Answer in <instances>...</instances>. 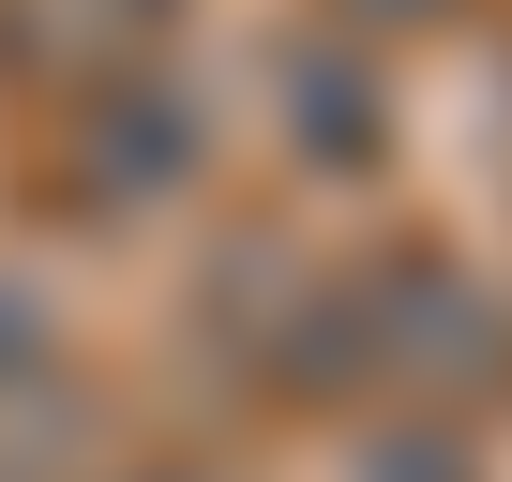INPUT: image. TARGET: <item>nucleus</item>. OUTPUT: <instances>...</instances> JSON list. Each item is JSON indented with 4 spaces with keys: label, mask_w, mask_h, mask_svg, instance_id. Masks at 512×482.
Here are the masks:
<instances>
[{
    "label": "nucleus",
    "mask_w": 512,
    "mask_h": 482,
    "mask_svg": "<svg viewBox=\"0 0 512 482\" xmlns=\"http://www.w3.org/2000/svg\"><path fill=\"white\" fill-rule=\"evenodd\" d=\"M347 362H392L407 407H512V302L467 257L407 241V257L347 272Z\"/></svg>",
    "instance_id": "1"
},
{
    "label": "nucleus",
    "mask_w": 512,
    "mask_h": 482,
    "mask_svg": "<svg viewBox=\"0 0 512 482\" xmlns=\"http://www.w3.org/2000/svg\"><path fill=\"white\" fill-rule=\"evenodd\" d=\"M181 166H196V106L181 91L106 76V91H76V121H46V196L61 211H151Z\"/></svg>",
    "instance_id": "2"
},
{
    "label": "nucleus",
    "mask_w": 512,
    "mask_h": 482,
    "mask_svg": "<svg viewBox=\"0 0 512 482\" xmlns=\"http://www.w3.org/2000/svg\"><path fill=\"white\" fill-rule=\"evenodd\" d=\"M181 0H0V76L16 91H106L166 46Z\"/></svg>",
    "instance_id": "3"
},
{
    "label": "nucleus",
    "mask_w": 512,
    "mask_h": 482,
    "mask_svg": "<svg viewBox=\"0 0 512 482\" xmlns=\"http://www.w3.org/2000/svg\"><path fill=\"white\" fill-rule=\"evenodd\" d=\"M272 91H287V121H302V151L332 166V181H362L392 136V91H377V61H362V31H302V46H272Z\"/></svg>",
    "instance_id": "4"
},
{
    "label": "nucleus",
    "mask_w": 512,
    "mask_h": 482,
    "mask_svg": "<svg viewBox=\"0 0 512 482\" xmlns=\"http://www.w3.org/2000/svg\"><path fill=\"white\" fill-rule=\"evenodd\" d=\"M91 452H106V422L61 377V347L46 362H0V482H91Z\"/></svg>",
    "instance_id": "5"
},
{
    "label": "nucleus",
    "mask_w": 512,
    "mask_h": 482,
    "mask_svg": "<svg viewBox=\"0 0 512 482\" xmlns=\"http://www.w3.org/2000/svg\"><path fill=\"white\" fill-rule=\"evenodd\" d=\"M362 482H482V467H467V437H452V422H407V437H377V467H362Z\"/></svg>",
    "instance_id": "6"
},
{
    "label": "nucleus",
    "mask_w": 512,
    "mask_h": 482,
    "mask_svg": "<svg viewBox=\"0 0 512 482\" xmlns=\"http://www.w3.org/2000/svg\"><path fill=\"white\" fill-rule=\"evenodd\" d=\"M407 16H452V0H347V31H407Z\"/></svg>",
    "instance_id": "7"
},
{
    "label": "nucleus",
    "mask_w": 512,
    "mask_h": 482,
    "mask_svg": "<svg viewBox=\"0 0 512 482\" xmlns=\"http://www.w3.org/2000/svg\"><path fill=\"white\" fill-rule=\"evenodd\" d=\"M151 482H211V467H151Z\"/></svg>",
    "instance_id": "8"
}]
</instances>
